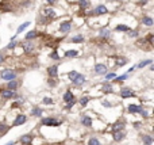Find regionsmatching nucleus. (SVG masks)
Listing matches in <instances>:
<instances>
[{
  "label": "nucleus",
  "mask_w": 154,
  "mask_h": 145,
  "mask_svg": "<svg viewBox=\"0 0 154 145\" xmlns=\"http://www.w3.org/2000/svg\"><path fill=\"white\" fill-rule=\"evenodd\" d=\"M1 79L3 80H7V82H10V80H14L16 79V73L14 71H11V69H4L3 72H1Z\"/></svg>",
  "instance_id": "1"
},
{
  "label": "nucleus",
  "mask_w": 154,
  "mask_h": 145,
  "mask_svg": "<svg viewBox=\"0 0 154 145\" xmlns=\"http://www.w3.org/2000/svg\"><path fill=\"white\" fill-rule=\"evenodd\" d=\"M106 14H108V10H107V7L103 4L98 5L92 12H89V15H106Z\"/></svg>",
  "instance_id": "2"
},
{
  "label": "nucleus",
  "mask_w": 154,
  "mask_h": 145,
  "mask_svg": "<svg viewBox=\"0 0 154 145\" xmlns=\"http://www.w3.org/2000/svg\"><path fill=\"white\" fill-rule=\"evenodd\" d=\"M42 125H45V126H58L60 122L56 118H43L42 119Z\"/></svg>",
  "instance_id": "3"
},
{
  "label": "nucleus",
  "mask_w": 154,
  "mask_h": 145,
  "mask_svg": "<svg viewBox=\"0 0 154 145\" xmlns=\"http://www.w3.org/2000/svg\"><path fill=\"white\" fill-rule=\"evenodd\" d=\"M70 29H72V23L68 21V22H62L61 25H60V31L61 33H64V34H66V33H69L70 31Z\"/></svg>",
  "instance_id": "4"
},
{
  "label": "nucleus",
  "mask_w": 154,
  "mask_h": 145,
  "mask_svg": "<svg viewBox=\"0 0 154 145\" xmlns=\"http://www.w3.org/2000/svg\"><path fill=\"white\" fill-rule=\"evenodd\" d=\"M72 82H73L74 86H82V84L85 83V76H84V75H80V73H77L76 78L73 79Z\"/></svg>",
  "instance_id": "5"
},
{
  "label": "nucleus",
  "mask_w": 154,
  "mask_h": 145,
  "mask_svg": "<svg viewBox=\"0 0 154 145\" xmlns=\"http://www.w3.org/2000/svg\"><path fill=\"white\" fill-rule=\"evenodd\" d=\"M34 49H35V45H34L31 41L23 42V50H25V53H31Z\"/></svg>",
  "instance_id": "6"
},
{
  "label": "nucleus",
  "mask_w": 154,
  "mask_h": 145,
  "mask_svg": "<svg viewBox=\"0 0 154 145\" xmlns=\"http://www.w3.org/2000/svg\"><path fill=\"white\" fill-rule=\"evenodd\" d=\"M95 72L98 75H104V73H107V67L104 64H96L95 65Z\"/></svg>",
  "instance_id": "7"
},
{
  "label": "nucleus",
  "mask_w": 154,
  "mask_h": 145,
  "mask_svg": "<svg viewBox=\"0 0 154 145\" xmlns=\"http://www.w3.org/2000/svg\"><path fill=\"white\" fill-rule=\"evenodd\" d=\"M126 137V133H124L123 130H116V132H114V140L115 141H122Z\"/></svg>",
  "instance_id": "8"
},
{
  "label": "nucleus",
  "mask_w": 154,
  "mask_h": 145,
  "mask_svg": "<svg viewBox=\"0 0 154 145\" xmlns=\"http://www.w3.org/2000/svg\"><path fill=\"white\" fill-rule=\"evenodd\" d=\"M26 121H27V117H26V115H23V114L18 115V117H16V119L14 121V126H19V125H23Z\"/></svg>",
  "instance_id": "9"
},
{
  "label": "nucleus",
  "mask_w": 154,
  "mask_h": 145,
  "mask_svg": "<svg viewBox=\"0 0 154 145\" xmlns=\"http://www.w3.org/2000/svg\"><path fill=\"white\" fill-rule=\"evenodd\" d=\"M47 73H49L50 78H57V75H58V68H57L56 65H51V67L47 68Z\"/></svg>",
  "instance_id": "10"
},
{
  "label": "nucleus",
  "mask_w": 154,
  "mask_h": 145,
  "mask_svg": "<svg viewBox=\"0 0 154 145\" xmlns=\"http://www.w3.org/2000/svg\"><path fill=\"white\" fill-rule=\"evenodd\" d=\"M120 95H122V98H130V96H134V92H133V90L122 88L120 90Z\"/></svg>",
  "instance_id": "11"
},
{
  "label": "nucleus",
  "mask_w": 154,
  "mask_h": 145,
  "mask_svg": "<svg viewBox=\"0 0 154 145\" xmlns=\"http://www.w3.org/2000/svg\"><path fill=\"white\" fill-rule=\"evenodd\" d=\"M43 15L46 16V18H54L57 14L53 8H45V10H43Z\"/></svg>",
  "instance_id": "12"
},
{
  "label": "nucleus",
  "mask_w": 154,
  "mask_h": 145,
  "mask_svg": "<svg viewBox=\"0 0 154 145\" xmlns=\"http://www.w3.org/2000/svg\"><path fill=\"white\" fill-rule=\"evenodd\" d=\"M37 35H38V33H37L35 30L29 31V33H27V34L25 35V39H26V41H31V39H34V38H37Z\"/></svg>",
  "instance_id": "13"
},
{
  "label": "nucleus",
  "mask_w": 154,
  "mask_h": 145,
  "mask_svg": "<svg viewBox=\"0 0 154 145\" xmlns=\"http://www.w3.org/2000/svg\"><path fill=\"white\" fill-rule=\"evenodd\" d=\"M1 96L4 99H11V98L15 96V94H14V91H11V90H5V91L1 92Z\"/></svg>",
  "instance_id": "14"
},
{
  "label": "nucleus",
  "mask_w": 154,
  "mask_h": 145,
  "mask_svg": "<svg viewBox=\"0 0 154 145\" xmlns=\"http://www.w3.org/2000/svg\"><path fill=\"white\" fill-rule=\"evenodd\" d=\"M77 3H78V7L80 8H88L91 5V1L89 0H77Z\"/></svg>",
  "instance_id": "15"
},
{
  "label": "nucleus",
  "mask_w": 154,
  "mask_h": 145,
  "mask_svg": "<svg viewBox=\"0 0 154 145\" xmlns=\"http://www.w3.org/2000/svg\"><path fill=\"white\" fill-rule=\"evenodd\" d=\"M142 23H143L145 26L151 27V26H153V19H151L150 16H143V19H142Z\"/></svg>",
  "instance_id": "16"
},
{
  "label": "nucleus",
  "mask_w": 154,
  "mask_h": 145,
  "mask_svg": "<svg viewBox=\"0 0 154 145\" xmlns=\"http://www.w3.org/2000/svg\"><path fill=\"white\" fill-rule=\"evenodd\" d=\"M7 88L11 90V91H12V90H16V88H18V82H16L15 79H14V80H10L8 84H7Z\"/></svg>",
  "instance_id": "17"
},
{
  "label": "nucleus",
  "mask_w": 154,
  "mask_h": 145,
  "mask_svg": "<svg viewBox=\"0 0 154 145\" xmlns=\"http://www.w3.org/2000/svg\"><path fill=\"white\" fill-rule=\"evenodd\" d=\"M73 99H74V96H73V94L70 92V91H66V92L64 94V100H65V102H70V100H73Z\"/></svg>",
  "instance_id": "18"
},
{
  "label": "nucleus",
  "mask_w": 154,
  "mask_h": 145,
  "mask_svg": "<svg viewBox=\"0 0 154 145\" xmlns=\"http://www.w3.org/2000/svg\"><path fill=\"white\" fill-rule=\"evenodd\" d=\"M141 107H139V106H135V104H130V106H128V111H130V113H141Z\"/></svg>",
  "instance_id": "19"
},
{
  "label": "nucleus",
  "mask_w": 154,
  "mask_h": 145,
  "mask_svg": "<svg viewBox=\"0 0 154 145\" xmlns=\"http://www.w3.org/2000/svg\"><path fill=\"white\" fill-rule=\"evenodd\" d=\"M102 91L103 92H112V86L108 83H104L102 86Z\"/></svg>",
  "instance_id": "20"
},
{
  "label": "nucleus",
  "mask_w": 154,
  "mask_h": 145,
  "mask_svg": "<svg viewBox=\"0 0 154 145\" xmlns=\"http://www.w3.org/2000/svg\"><path fill=\"white\" fill-rule=\"evenodd\" d=\"M21 141L25 145H30L31 141H33V137H31V136H23V137L21 138Z\"/></svg>",
  "instance_id": "21"
},
{
  "label": "nucleus",
  "mask_w": 154,
  "mask_h": 145,
  "mask_svg": "<svg viewBox=\"0 0 154 145\" xmlns=\"http://www.w3.org/2000/svg\"><path fill=\"white\" fill-rule=\"evenodd\" d=\"M76 56H78V52L77 50H66L65 52V57L72 58V57H76Z\"/></svg>",
  "instance_id": "22"
},
{
  "label": "nucleus",
  "mask_w": 154,
  "mask_h": 145,
  "mask_svg": "<svg viewBox=\"0 0 154 145\" xmlns=\"http://www.w3.org/2000/svg\"><path fill=\"white\" fill-rule=\"evenodd\" d=\"M100 37H103V38H107V37L111 35V31L107 30V29H100Z\"/></svg>",
  "instance_id": "23"
},
{
  "label": "nucleus",
  "mask_w": 154,
  "mask_h": 145,
  "mask_svg": "<svg viewBox=\"0 0 154 145\" xmlns=\"http://www.w3.org/2000/svg\"><path fill=\"white\" fill-rule=\"evenodd\" d=\"M81 122L84 126H91V125H92V119L89 118V117H82Z\"/></svg>",
  "instance_id": "24"
},
{
  "label": "nucleus",
  "mask_w": 154,
  "mask_h": 145,
  "mask_svg": "<svg viewBox=\"0 0 154 145\" xmlns=\"http://www.w3.org/2000/svg\"><path fill=\"white\" fill-rule=\"evenodd\" d=\"M30 25H31L30 22H25V23H22L21 26L18 27V31H16V33H18V34H19V33H22V31L25 30V29H27V27L30 26Z\"/></svg>",
  "instance_id": "25"
},
{
  "label": "nucleus",
  "mask_w": 154,
  "mask_h": 145,
  "mask_svg": "<svg viewBox=\"0 0 154 145\" xmlns=\"http://www.w3.org/2000/svg\"><path fill=\"white\" fill-rule=\"evenodd\" d=\"M151 60H145V61H141L138 64V65H137V67L135 68H138V69H141V68H143V67H146V65H149V64H151Z\"/></svg>",
  "instance_id": "26"
},
{
  "label": "nucleus",
  "mask_w": 154,
  "mask_h": 145,
  "mask_svg": "<svg viewBox=\"0 0 154 145\" xmlns=\"http://www.w3.org/2000/svg\"><path fill=\"white\" fill-rule=\"evenodd\" d=\"M124 128V124L123 122H118V124H115L112 126V132H116V130H122Z\"/></svg>",
  "instance_id": "27"
},
{
  "label": "nucleus",
  "mask_w": 154,
  "mask_h": 145,
  "mask_svg": "<svg viewBox=\"0 0 154 145\" xmlns=\"http://www.w3.org/2000/svg\"><path fill=\"white\" fill-rule=\"evenodd\" d=\"M115 30L116 31H130V27L126 26V25H118V26L115 27Z\"/></svg>",
  "instance_id": "28"
},
{
  "label": "nucleus",
  "mask_w": 154,
  "mask_h": 145,
  "mask_svg": "<svg viewBox=\"0 0 154 145\" xmlns=\"http://www.w3.org/2000/svg\"><path fill=\"white\" fill-rule=\"evenodd\" d=\"M70 42H78V43H81V42H84V37L82 35H76V37H73L72 39H70Z\"/></svg>",
  "instance_id": "29"
},
{
  "label": "nucleus",
  "mask_w": 154,
  "mask_h": 145,
  "mask_svg": "<svg viewBox=\"0 0 154 145\" xmlns=\"http://www.w3.org/2000/svg\"><path fill=\"white\" fill-rule=\"evenodd\" d=\"M143 142L145 145H151L153 144V138L150 136H143Z\"/></svg>",
  "instance_id": "30"
},
{
  "label": "nucleus",
  "mask_w": 154,
  "mask_h": 145,
  "mask_svg": "<svg viewBox=\"0 0 154 145\" xmlns=\"http://www.w3.org/2000/svg\"><path fill=\"white\" fill-rule=\"evenodd\" d=\"M128 62L127 58H116V64H118L119 67H122V65H126Z\"/></svg>",
  "instance_id": "31"
},
{
  "label": "nucleus",
  "mask_w": 154,
  "mask_h": 145,
  "mask_svg": "<svg viewBox=\"0 0 154 145\" xmlns=\"http://www.w3.org/2000/svg\"><path fill=\"white\" fill-rule=\"evenodd\" d=\"M33 115H35V117H41V115H42V110L38 109V107H35V109L33 110Z\"/></svg>",
  "instance_id": "32"
},
{
  "label": "nucleus",
  "mask_w": 154,
  "mask_h": 145,
  "mask_svg": "<svg viewBox=\"0 0 154 145\" xmlns=\"http://www.w3.org/2000/svg\"><path fill=\"white\" fill-rule=\"evenodd\" d=\"M88 145H100V141L98 138H91V140L88 141Z\"/></svg>",
  "instance_id": "33"
},
{
  "label": "nucleus",
  "mask_w": 154,
  "mask_h": 145,
  "mask_svg": "<svg viewBox=\"0 0 154 145\" xmlns=\"http://www.w3.org/2000/svg\"><path fill=\"white\" fill-rule=\"evenodd\" d=\"M50 58H51V60H57V61H58V60H60L58 52H51V53H50Z\"/></svg>",
  "instance_id": "34"
},
{
  "label": "nucleus",
  "mask_w": 154,
  "mask_h": 145,
  "mask_svg": "<svg viewBox=\"0 0 154 145\" xmlns=\"http://www.w3.org/2000/svg\"><path fill=\"white\" fill-rule=\"evenodd\" d=\"M88 100H89V98H87V96H82V98L80 99V104H81V106H87Z\"/></svg>",
  "instance_id": "35"
},
{
  "label": "nucleus",
  "mask_w": 154,
  "mask_h": 145,
  "mask_svg": "<svg viewBox=\"0 0 154 145\" xmlns=\"http://www.w3.org/2000/svg\"><path fill=\"white\" fill-rule=\"evenodd\" d=\"M76 75H77L76 71H72V72L68 73V79H69V80H73V79L76 78Z\"/></svg>",
  "instance_id": "36"
},
{
  "label": "nucleus",
  "mask_w": 154,
  "mask_h": 145,
  "mask_svg": "<svg viewBox=\"0 0 154 145\" xmlns=\"http://www.w3.org/2000/svg\"><path fill=\"white\" fill-rule=\"evenodd\" d=\"M7 130H8V126H7V125H0V132H1L3 134H4Z\"/></svg>",
  "instance_id": "37"
},
{
  "label": "nucleus",
  "mask_w": 154,
  "mask_h": 145,
  "mask_svg": "<svg viewBox=\"0 0 154 145\" xmlns=\"http://www.w3.org/2000/svg\"><path fill=\"white\" fill-rule=\"evenodd\" d=\"M128 35L131 37V38H135V37H138V31H137V30L130 31V33H128Z\"/></svg>",
  "instance_id": "38"
},
{
  "label": "nucleus",
  "mask_w": 154,
  "mask_h": 145,
  "mask_svg": "<svg viewBox=\"0 0 154 145\" xmlns=\"http://www.w3.org/2000/svg\"><path fill=\"white\" fill-rule=\"evenodd\" d=\"M126 79H127V75H122V76H118L116 78V82H123Z\"/></svg>",
  "instance_id": "39"
},
{
  "label": "nucleus",
  "mask_w": 154,
  "mask_h": 145,
  "mask_svg": "<svg viewBox=\"0 0 154 145\" xmlns=\"http://www.w3.org/2000/svg\"><path fill=\"white\" fill-rule=\"evenodd\" d=\"M114 78H116V75H115V73H114V72L108 73L107 76H106V79H107V80H111V79H114Z\"/></svg>",
  "instance_id": "40"
},
{
  "label": "nucleus",
  "mask_w": 154,
  "mask_h": 145,
  "mask_svg": "<svg viewBox=\"0 0 154 145\" xmlns=\"http://www.w3.org/2000/svg\"><path fill=\"white\" fill-rule=\"evenodd\" d=\"M42 102H43V104H51V103H53V100H51L50 98H45Z\"/></svg>",
  "instance_id": "41"
},
{
  "label": "nucleus",
  "mask_w": 154,
  "mask_h": 145,
  "mask_svg": "<svg viewBox=\"0 0 154 145\" xmlns=\"http://www.w3.org/2000/svg\"><path fill=\"white\" fill-rule=\"evenodd\" d=\"M15 46H16V42L15 41H11L10 43H8V46H7V47H8V49H14Z\"/></svg>",
  "instance_id": "42"
},
{
  "label": "nucleus",
  "mask_w": 154,
  "mask_h": 145,
  "mask_svg": "<svg viewBox=\"0 0 154 145\" xmlns=\"http://www.w3.org/2000/svg\"><path fill=\"white\" fill-rule=\"evenodd\" d=\"M73 104H74V99H73V100H70V102H68L66 107H68V109H72V107H73Z\"/></svg>",
  "instance_id": "43"
},
{
  "label": "nucleus",
  "mask_w": 154,
  "mask_h": 145,
  "mask_svg": "<svg viewBox=\"0 0 154 145\" xmlns=\"http://www.w3.org/2000/svg\"><path fill=\"white\" fill-rule=\"evenodd\" d=\"M49 4H54V3H57V0H46Z\"/></svg>",
  "instance_id": "44"
},
{
  "label": "nucleus",
  "mask_w": 154,
  "mask_h": 145,
  "mask_svg": "<svg viewBox=\"0 0 154 145\" xmlns=\"http://www.w3.org/2000/svg\"><path fill=\"white\" fill-rule=\"evenodd\" d=\"M3 61H4V56H3V54H0V64H1Z\"/></svg>",
  "instance_id": "45"
},
{
  "label": "nucleus",
  "mask_w": 154,
  "mask_h": 145,
  "mask_svg": "<svg viewBox=\"0 0 154 145\" xmlns=\"http://www.w3.org/2000/svg\"><path fill=\"white\" fill-rule=\"evenodd\" d=\"M103 104H104V106H106V107H110V106H111V104L108 103V102H103Z\"/></svg>",
  "instance_id": "46"
},
{
  "label": "nucleus",
  "mask_w": 154,
  "mask_h": 145,
  "mask_svg": "<svg viewBox=\"0 0 154 145\" xmlns=\"http://www.w3.org/2000/svg\"><path fill=\"white\" fill-rule=\"evenodd\" d=\"M15 144V142H14V141H11V142H8V144H5V145H14Z\"/></svg>",
  "instance_id": "47"
},
{
  "label": "nucleus",
  "mask_w": 154,
  "mask_h": 145,
  "mask_svg": "<svg viewBox=\"0 0 154 145\" xmlns=\"http://www.w3.org/2000/svg\"><path fill=\"white\" fill-rule=\"evenodd\" d=\"M116 1H122V0H116Z\"/></svg>",
  "instance_id": "48"
}]
</instances>
